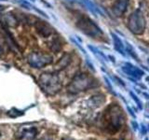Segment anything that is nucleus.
<instances>
[{"label":"nucleus","mask_w":149,"mask_h":140,"mask_svg":"<svg viewBox=\"0 0 149 140\" xmlns=\"http://www.w3.org/2000/svg\"><path fill=\"white\" fill-rule=\"evenodd\" d=\"M146 27V21L141 9L134 10L128 20V28L133 35L140 36L144 33Z\"/></svg>","instance_id":"5"},{"label":"nucleus","mask_w":149,"mask_h":140,"mask_svg":"<svg viewBox=\"0 0 149 140\" xmlns=\"http://www.w3.org/2000/svg\"><path fill=\"white\" fill-rule=\"evenodd\" d=\"M146 140H149V139H148V138H146Z\"/></svg>","instance_id":"25"},{"label":"nucleus","mask_w":149,"mask_h":140,"mask_svg":"<svg viewBox=\"0 0 149 140\" xmlns=\"http://www.w3.org/2000/svg\"><path fill=\"white\" fill-rule=\"evenodd\" d=\"M76 25L84 35L90 36L91 38H102L104 36V33L101 28L88 17H79L76 22Z\"/></svg>","instance_id":"4"},{"label":"nucleus","mask_w":149,"mask_h":140,"mask_svg":"<svg viewBox=\"0 0 149 140\" xmlns=\"http://www.w3.org/2000/svg\"><path fill=\"white\" fill-rule=\"evenodd\" d=\"M96 80L91 75L87 73H80L76 75L72 78V80L70 81L67 87V90L70 93L77 94V93L85 92L91 88L96 87Z\"/></svg>","instance_id":"2"},{"label":"nucleus","mask_w":149,"mask_h":140,"mask_svg":"<svg viewBox=\"0 0 149 140\" xmlns=\"http://www.w3.org/2000/svg\"><path fill=\"white\" fill-rule=\"evenodd\" d=\"M6 22H8V24L9 25H15L17 22V19L14 17V15H12V14H7Z\"/></svg>","instance_id":"16"},{"label":"nucleus","mask_w":149,"mask_h":140,"mask_svg":"<svg viewBox=\"0 0 149 140\" xmlns=\"http://www.w3.org/2000/svg\"><path fill=\"white\" fill-rule=\"evenodd\" d=\"M0 1H5V0H0Z\"/></svg>","instance_id":"24"},{"label":"nucleus","mask_w":149,"mask_h":140,"mask_svg":"<svg viewBox=\"0 0 149 140\" xmlns=\"http://www.w3.org/2000/svg\"><path fill=\"white\" fill-rule=\"evenodd\" d=\"M125 50H126V51L132 56V57L133 58V59H135L136 61H138V56H137V53L135 52V50H133V48L132 47H130V44H128L127 43V46H126V48H125Z\"/></svg>","instance_id":"15"},{"label":"nucleus","mask_w":149,"mask_h":140,"mask_svg":"<svg viewBox=\"0 0 149 140\" xmlns=\"http://www.w3.org/2000/svg\"><path fill=\"white\" fill-rule=\"evenodd\" d=\"M35 27L36 32L38 33V35H40L42 37H49L52 35L53 29L49 23H47L45 22L38 21L35 23Z\"/></svg>","instance_id":"8"},{"label":"nucleus","mask_w":149,"mask_h":140,"mask_svg":"<svg viewBox=\"0 0 149 140\" xmlns=\"http://www.w3.org/2000/svg\"><path fill=\"white\" fill-rule=\"evenodd\" d=\"M111 36H112V38H113V43H114V48L115 50L119 52L121 55H125V46L123 44L122 40L119 38L118 36H116L115 33H111Z\"/></svg>","instance_id":"12"},{"label":"nucleus","mask_w":149,"mask_h":140,"mask_svg":"<svg viewBox=\"0 0 149 140\" xmlns=\"http://www.w3.org/2000/svg\"><path fill=\"white\" fill-rule=\"evenodd\" d=\"M4 53V49H3V47L1 46V44H0V56H2Z\"/></svg>","instance_id":"19"},{"label":"nucleus","mask_w":149,"mask_h":140,"mask_svg":"<svg viewBox=\"0 0 149 140\" xmlns=\"http://www.w3.org/2000/svg\"><path fill=\"white\" fill-rule=\"evenodd\" d=\"M122 70L126 74H128L130 76H132L135 78H141L144 75L143 70H141L136 66H134V65L130 64H126V65H124L122 67Z\"/></svg>","instance_id":"10"},{"label":"nucleus","mask_w":149,"mask_h":140,"mask_svg":"<svg viewBox=\"0 0 149 140\" xmlns=\"http://www.w3.org/2000/svg\"><path fill=\"white\" fill-rule=\"evenodd\" d=\"M128 109H129V111H130V113L132 115V117H135L134 113H133V112H132V110H130V107H128Z\"/></svg>","instance_id":"21"},{"label":"nucleus","mask_w":149,"mask_h":140,"mask_svg":"<svg viewBox=\"0 0 149 140\" xmlns=\"http://www.w3.org/2000/svg\"><path fill=\"white\" fill-rule=\"evenodd\" d=\"M4 30V36H5V40H6L8 46L10 48L11 50H13L14 52H21V49L19 45L17 44V42L14 39V37L12 36L11 33L9 32L6 27H3Z\"/></svg>","instance_id":"9"},{"label":"nucleus","mask_w":149,"mask_h":140,"mask_svg":"<svg viewBox=\"0 0 149 140\" xmlns=\"http://www.w3.org/2000/svg\"><path fill=\"white\" fill-rule=\"evenodd\" d=\"M49 49L51 51H53V52L57 53V52H60L61 50L63 49V42L60 38L58 37H56V38L51 40V42L49 43Z\"/></svg>","instance_id":"13"},{"label":"nucleus","mask_w":149,"mask_h":140,"mask_svg":"<svg viewBox=\"0 0 149 140\" xmlns=\"http://www.w3.org/2000/svg\"><path fill=\"white\" fill-rule=\"evenodd\" d=\"M130 95H132V99H133V100H134L135 102L137 103V105L139 106V107H140V108H142V102L139 100V98L137 97V95H135L134 93H133V92H130Z\"/></svg>","instance_id":"17"},{"label":"nucleus","mask_w":149,"mask_h":140,"mask_svg":"<svg viewBox=\"0 0 149 140\" xmlns=\"http://www.w3.org/2000/svg\"><path fill=\"white\" fill-rule=\"evenodd\" d=\"M30 1H32V2H34V1H35V0H30Z\"/></svg>","instance_id":"23"},{"label":"nucleus","mask_w":149,"mask_h":140,"mask_svg":"<svg viewBox=\"0 0 149 140\" xmlns=\"http://www.w3.org/2000/svg\"><path fill=\"white\" fill-rule=\"evenodd\" d=\"M146 133V127H144L143 125H142V134H144Z\"/></svg>","instance_id":"18"},{"label":"nucleus","mask_w":149,"mask_h":140,"mask_svg":"<svg viewBox=\"0 0 149 140\" xmlns=\"http://www.w3.org/2000/svg\"><path fill=\"white\" fill-rule=\"evenodd\" d=\"M104 102H105V97H104V95H102V94H98V95L92 96L91 98V100H90L91 105H92L94 107L100 106L101 105L104 104Z\"/></svg>","instance_id":"14"},{"label":"nucleus","mask_w":149,"mask_h":140,"mask_svg":"<svg viewBox=\"0 0 149 140\" xmlns=\"http://www.w3.org/2000/svg\"><path fill=\"white\" fill-rule=\"evenodd\" d=\"M130 0H116L112 6V12L116 17H121L126 12Z\"/></svg>","instance_id":"7"},{"label":"nucleus","mask_w":149,"mask_h":140,"mask_svg":"<svg viewBox=\"0 0 149 140\" xmlns=\"http://www.w3.org/2000/svg\"><path fill=\"white\" fill-rule=\"evenodd\" d=\"M38 83L42 90L49 95H54L62 88L59 77L54 73H43L39 77Z\"/></svg>","instance_id":"3"},{"label":"nucleus","mask_w":149,"mask_h":140,"mask_svg":"<svg viewBox=\"0 0 149 140\" xmlns=\"http://www.w3.org/2000/svg\"><path fill=\"white\" fill-rule=\"evenodd\" d=\"M132 124H133V126H134V129H137V127H138V124L136 123H135V121H132Z\"/></svg>","instance_id":"20"},{"label":"nucleus","mask_w":149,"mask_h":140,"mask_svg":"<svg viewBox=\"0 0 149 140\" xmlns=\"http://www.w3.org/2000/svg\"><path fill=\"white\" fill-rule=\"evenodd\" d=\"M112 140H120V139H112Z\"/></svg>","instance_id":"22"},{"label":"nucleus","mask_w":149,"mask_h":140,"mask_svg":"<svg viewBox=\"0 0 149 140\" xmlns=\"http://www.w3.org/2000/svg\"><path fill=\"white\" fill-rule=\"evenodd\" d=\"M72 62V55L70 53H64L62 57L60 58V60L56 64L55 67L57 71H61L64 68H66L68 65L71 64Z\"/></svg>","instance_id":"11"},{"label":"nucleus","mask_w":149,"mask_h":140,"mask_svg":"<svg viewBox=\"0 0 149 140\" xmlns=\"http://www.w3.org/2000/svg\"><path fill=\"white\" fill-rule=\"evenodd\" d=\"M104 120L108 132L116 133L125 123L126 117L122 108L118 104H112L104 111Z\"/></svg>","instance_id":"1"},{"label":"nucleus","mask_w":149,"mask_h":140,"mask_svg":"<svg viewBox=\"0 0 149 140\" xmlns=\"http://www.w3.org/2000/svg\"><path fill=\"white\" fill-rule=\"evenodd\" d=\"M52 61V56L48 53L41 52V51L32 52L27 57V63L29 64L30 66L34 68H42L46 65L50 64Z\"/></svg>","instance_id":"6"}]
</instances>
